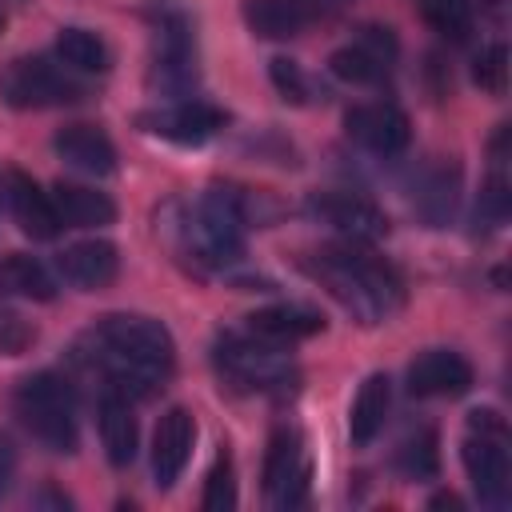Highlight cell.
Masks as SVG:
<instances>
[{
    "instance_id": "6da1fadb",
    "label": "cell",
    "mask_w": 512,
    "mask_h": 512,
    "mask_svg": "<svg viewBox=\"0 0 512 512\" xmlns=\"http://www.w3.org/2000/svg\"><path fill=\"white\" fill-rule=\"evenodd\" d=\"M88 340H92L88 356L108 380L104 388H112L128 400H144V396L160 392L172 372V360H176L172 332L160 320L136 316V312H112V316L96 320Z\"/></svg>"
},
{
    "instance_id": "7a4b0ae2",
    "label": "cell",
    "mask_w": 512,
    "mask_h": 512,
    "mask_svg": "<svg viewBox=\"0 0 512 512\" xmlns=\"http://www.w3.org/2000/svg\"><path fill=\"white\" fill-rule=\"evenodd\" d=\"M308 272L328 288V296L360 324H384L404 308V280L400 272L368 252V244H324L312 252Z\"/></svg>"
},
{
    "instance_id": "3957f363",
    "label": "cell",
    "mask_w": 512,
    "mask_h": 512,
    "mask_svg": "<svg viewBox=\"0 0 512 512\" xmlns=\"http://www.w3.org/2000/svg\"><path fill=\"white\" fill-rule=\"evenodd\" d=\"M244 208L232 192H208L196 204L184 208V216L176 220L180 232V252L196 264V268H232L244 256Z\"/></svg>"
},
{
    "instance_id": "277c9868",
    "label": "cell",
    "mask_w": 512,
    "mask_h": 512,
    "mask_svg": "<svg viewBox=\"0 0 512 512\" xmlns=\"http://www.w3.org/2000/svg\"><path fill=\"white\" fill-rule=\"evenodd\" d=\"M472 492L488 508L512 504V464H508V428L492 408L468 412V436L460 448Z\"/></svg>"
},
{
    "instance_id": "5b68a950",
    "label": "cell",
    "mask_w": 512,
    "mask_h": 512,
    "mask_svg": "<svg viewBox=\"0 0 512 512\" xmlns=\"http://www.w3.org/2000/svg\"><path fill=\"white\" fill-rule=\"evenodd\" d=\"M280 348L284 344L260 340L252 332H224L216 340V368L224 380H232L244 392L284 396L296 384V364Z\"/></svg>"
},
{
    "instance_id": "8992f818",
    "label": "cell",
    "mask_w": 512,
    "mask_h": 512,
    "mask_svg": "<svg viewBox=\"0 0 512 512\" xmlns=\"http://www.w3.org/2000/svg\"><path fill=\"white\" fill-rule=\"evenodd\" d=\"M12 404H16L20 424L48 452H76L80 428H76V400H72L68 380H60L56 372H36V376L20 380Z\"/></svg>"
},
{
    "instance_id": "52a82bcc",
    "label": "cell",
    "mask_w": 512,
    "mask_h": 512,
    "mask_svg": "<svg viewBox=\"0 0 512 512\" xmlns=\"http://www.w3.org/2000/svg\"><path fill=\"white\" fill-rule=\"evenodd\" d=\"M152 24H156V44H152V80L180 96L196 84V32L188 12L176 0H156L152 4Z\"/></svg>"
},
{
    "instance_id": "ba28073f",
    "label": "cell",
    "mask_w": 512,
    "mask_h": 512,
    "mask_svg": "<svg viewBox=\"0 0 512 512\" xmlns=\"http://www.w3.org/2000/svg\"><path fill=\"white\" fill-rule=\"evenodd\" d=\"M84 84L44 56H20L0 72V100L12 108H60L84 100Z\"/></svg>"
},
{
    "instance_id": "9c48e42d",
    "label": "cell",
    "mask_w": 512,
    "mask_h": 512,
    "mask_svg": "<svg viewBox=\"0 0 512 512\" xmlns=\"http://www.w3.org/2000/svg\"><path fill=\"white\" fill-rule=\"evenodd\" d=\"M308 480H312V464L304 436L296 428H276L264 452V500L280 512L300 508L308 500Z\"/></svg>"
},
{
    "instance_id": "30bf717a",
    "label": "cell",
    "mask_w": 512,
    "mask_h": 512,
    "mask_svg": "<svg viewBox=\"0 0 512 512\" xmlns=\"http://www.w3.org/2000/svg\"><path fill=\"white\" fill-rule=\"evenodd\" d=\"M304 212L352 244H376L388 236L384 208H376L368 196H356V192H312L304 200Z\"/></svg>"
},
{
    "instance_id": "8fae6325",
    "label": "cell",
    "mask_w": 512,
    "mask_h": 512,
    "mask_svg": "<svg viewBox=\"0 0 512 512\" xmlns=\"http://www.w3.org/2000/svg\"><path fill=\"white\" fill-rule=\"evenodd\" d=\"M140 128L160 140H172V144H204L224 128V112L204 100H180V104L144 112Z\"/></svg>"
},
{
    "instance_id": "7c38bea8",
    "label": "cell",
    "mask_w": 512,
    "mask_h": 512,
    "mask_svg": "<svg viewBox=\"0 0 512 512\" xmlns=\"http://www.w3.org/2000/svg\"><path fill=\"white\" fill-rule=\"evenodd\" d=\"M344 128H348V136L360 148H368L376 156H400L408 148V140H412L408 116L396 104H384V100L380 104H356V108H348Z\"/></svg>"
},
{
    "instance_id": "4fadbf2b",
    "label": "cell",
    "mask_w": 512,
    "mask_h": 512,
    "mask_svg": "<svg viewBox=\"0 0 512 512\" xmlns=\"http://www.w3.org/2000/svg\"><path fill=\"white\" fill-rule=\"evenodd\" d=\"M192 444H196V420L188 408H168L156 420L152 432V476L156 488H172L180 480V472L192 460Z\"/></svg>"
},
{
    "instance_id": "5bb4252c",
    "label": "cell",
    "mask_w": 512,
    "mask_h": 512,
    "mask_svg": "<svg viewBox=\"0 0 512 512\" xmlns=\"http://www.w3.org/2000/svg\"><path fill=\"white\" fill-rule=\"evenodd\" d=\"M472 364L452 348H428L408 364V392L412 396H464L472 388Z\"/></svg>"
},
{
    "instance_id": "9a60e30c",
    "label": "cell",
    "mask_w": 512,
    "mask_h": 512,
    "mask_svg": "<svg viewBox=\"0 0 512 512\" xmlns=\"http://www.w3.org/2000/svg\"><path fill=\"white\" fill-rule=\"evenodd\" d=\"M56 268L72 288L96 292V288H108L116 280L120 256H116V244H108V240H80L56 256Z\"/></svg>"
},
{
    "instance_id": "2e32d148",
    "label": "cell",
    "mask_w": 512,
    "mask_h": 512,
    "mask_svg": "<svg viewBox=\"0 0 512 512\" xmlns=\"http://www.w3.org/2000/svg\"><path fill=\"white\" fill-rule=\"evenodd\" d=\"M52 148H56V156L68 168H76L84 176H108V172H116V148L92 124H68V128H60L56 140H52Z\"/></svg>"
},
{
    "instance_id": "e0dca14e",
    "label": "cell",
    "mask_w": 512,
    "mask_h": 512,
    "mask_svg": "<svg viewBox=\"0 0 512 512\" xmlns=\"http://www.w3.org/2000/svg\"><path fill=\"white\" fill-rule=\"evenodd\" d=\"M320 16L316 0H248L244 20L264 40H292Z\"/></svg>"
},
{
    "instance_id": "ac0fdd59",
    "label": "cell",
    "mask_w": 512,
    "mask_h": 512,
    "mask_svg": "<svg viewBox=\"0 0 512 512\" xmlns=\"http://www.w3.org/2000/svg\"><path fill=\"white\" fill-rule=\"evenodd\" d=\"M8 204H12V216L16 224L32 236V240H52L64 224L56 216V204L48 192H40L36 180H28L24 172H8Z\"/></svg>"
},
{
    "instance_id": "d6986e66",
    "label": "cell",
    "mask_w": 512,
    "mask_h": 512,
    "mask_svg": "<svg viewBox=\"0 0 512 512\" xmlns=\"http://www.w3.org/2000/svg\"><path fill=\"white\" fill-rule=\"evenodd\" d=\"M388 408H392V380L384 372H372L360 384V392L352 400V412H348V436H352L356 448H368L384 432Z\"/></svg>"
},
{
    "instance_id": "ffe728a7",
    "label": "cell",
    "mask_w": 512,
    "mask_h": 512,
    "mask_svg": "<svg viewBox=\"0 0 512 512\" xmlns=\"http://www.w3.org/2000/svg\"><path fill=\"white\" fill-rule=\"evenodd\" d=\"M320 328H324V320L304 304H272V308H260L248 316V332L260 340H272V344H296L304 336H316Z\"/></svg>"
},
{
    "instance_id": "44dd1931",
    "label": "cell",
    "mask_w": 512,
    "mask_h": 512,
    "mask_svg": "<svg viewBox=\"0 0 512 512\" xmlns=\"http://www.w3.org/2000/svg\"><path fill=\"white\" fill-rule=\"evenodd\" d=\"M136 436H140V432H136V416H132V408H128V396L104 388V396H100V444H104V456H108L116 468L132 464V456H136Z\"/></svg>"
},
{
    "instance_id": "7402d4cb",
    "label": "cell",
    "mask_w": 512,
    "mask_h": 512,
    "mask_svg": "<svg viewBox=\"0 0 512 512\" xmlns=\"http://www.w3.org/2000/svg\"><path fill=\"white\" fill-rule=\"evenodd\" d=\"M52 204L64 228H104L116 220V204L84 184H56L52 188Z\"/></svg>"
},
{
    "instance_id": "603a6c76",
    "label": "cell",
    "mask_w": 512,
    "mask_h": 512,
    "mask_svg": "<svg viewBox=\"0 0 512 512\" xmlns=\"http://www.w3.org/2000/svg\"><path fill=\"white\" fill-rule=\"evenodd\" d=\"M0 292L4 296H20V300H52L56 296V280L36 256L12 252V256H0Z\"/></svg>"
},
{
    "instance_id": "cb8c5ba5",
    "label": "cell",
    "mask_w": 512,
    "mask_h": 512,
    "mask_svg": "<svg viewBox=\"0 0 512 512\" xmlns=\"http://www.w3.org/2000/svg\"><path fill=\"white\" fill-rule=\"evenodd\" d=\"M56 56L72 72H108V44L88 28H64L56 36Z\"/></svg>"
},
{
    "instance_id": "d4e9b609",
    "label": "cell",
    "mask_w": 512,
    "mask_h": 512,
    "mask_svg": "<svg viewBox=\"0 0 512 512\" xmlns=\"http://www.w3.org/2000/svg\"><path fill=\"white\" fill-rule=\"evenodd\" d=\"M416 208H420V216H424L432 228H440V224L452 216V208H456V172H452V168H432V172L420 180Z\"/></svg>"
},
{
    "instance_id": "484cf974",
    "label": "cell",
    "mask_w": 512,
    "mask_h": 512,
    "mask_svg": "<svg viewBox=\"0 0 512 512\" xmlns=\"http://www.w3.org/2000/svg\"><path fill=\"white\" fill-rule=\"evenodd\" d=\"M328 68H332V76L344 80V84H380L392 64H384V60L372 56V52H364L360 44H348V48H336V52L328 56Z\"/></svg>"
},
{
    "instance_id": "4316f807",
    "label": "cell",
    "mask_w": 512,
    "mask_h": 512,
    "mask_svg": "<svg viewBox=\"0 0 512 512\" xmlns=\"http://www.w3.org/2000/svg\"><path fill=\"white\" fill-rule=\"evenodd\" d=\"M420 16L444 36V40H464L476 20V0H416Z\"/></svg>"
},
{
    "instance_id": "83f0119b",
    "label": "cell",
    "mask_w": 512,
    "mask_h": 512,
    "mask_svg": "<svg viewBox=\"0 0 512 512\" xmlns=\"http://www.w3.org/2000/svg\"><path fill=\"white\" fill-rule=\"evenodd\" d=\"M396 468H400L408 480H432L436 468H440L436 432H432V428H420L416 436H408V440L396 448Z\"/></svg>"
},
{
    "instance_id": "f1b7e54d",
    "label": "cell",
    "mask_w": 512,
    "mask_h": 512,
    "mask_svg": "<svg viewBox=\"0 0 512 512\" xmlns=\"http://www.w3.org/2000/svg\"><path fill=\"white\" fill-rule=\"evenodd\" d=\"M200 508L204 512H228L236 508V468H232V456L220 452L204 476V496H200Z\"/></svg>"
},
{
    "instance_id": "f546056e",
    "label": "cell",
    "mask_w": 512,
    "mask_h": 512,
    "mask_svg": "<svg viewBox=\"0 0 512 512\" xmlns=\"http://www.w3.org/2000/svg\"><path fill=\"white\" fill-rule=\"evenodd\" d=\"M508 68H512V56H508V44H488L480 48V56L472 60V80L488 92V96H504L508 92Z\"/></svg>"
},
{
    "instance_id": "4dcf8cb0",
    "label": "cell",
    "mask_w": 512,
    "mask_h": 512,
    "mask_svg": "<svg viewBox=\"0 0 512 512\" xmlns=\"http://www.w3.org/2000/svg\"><path fill=\"white\" fill-rule=\"evenodd\" d=\"M508 208H512V192H508V180L496 172V176L484 184L480 200H476V224L492 232V228H500V224L508 220Z\"/></svg>"
},
{
    "instance_id": "1f68e13d",
    "label": "cell",
    "mask_w": 512,
    "mask_h": 512,
    "mask_svg": "<svg viewBox=\"0 0 512 512\" xmlns=\"http://www.w3.org/2000/svg\"><path fill=\"white\" fill-rule=\"evenodd\" d=\"M268 76H272L276 92H280L284 100H292V104H304V100L312 96V84H308V76L300 72V64H296V60L276 56V60L268 64Z\"/></svg>"
},
{
    "instance_id": "d6a6232c",
    "label": "cell",
    "mask_w": 512,
    "mask_h": 512,
    "mask_svg": "<svg viewBox=\"0 0 512 512\" xmlns=\"http://www.w3.org/2000/svg\"><path fill=\"white\" fill-rule=\"evenodd\" d=\"M28 344H32V324H28L20 312L0 308V352L16 356V352H24Z\"/></svg>"
},
{
    "instance_id": "836d02e7",
    "label": "cell",
    "mask_w": 512,
    "mask_h": 512,
    "mask_svg": "<svg viewBox=\"0 0 512 512\" xmlns=\"http://www.w3.org/2000/svg\"><path fill=\"white\" fill-rule=\"evenodd\" d=\"M356 44H360L364 52L380 56L384 64H392V60H396V36H392V28H376V24H368V28H360Z\"/></svg>"
},
{
    "instance_id": "e575fe53",
    "label": "cell",
    "mask_w": 512,
    "mask_h": 512,
    "mask_svg": "<svg viewBox=\"0 0 512 512\" xmlns=\"http://www.w3.org/2000/svg\"><path fill=\"white\" fill-rule=\"evenodd\" d=\"M12 472H16V448H12L8 436H0V496H4L8 484H12Z\"/></svg>"
},
{
    "instance_id": "d590c367",
    "label": "cell",
    "mask_w": 512,
    "mask_h": 512,
    "mask_svg": "<svg viewBox=\"0 0 512 512\" xmlns=\"http://www.w3.org/2000/svg\"><path fill=\"white\" fill-rule=\"evenodd\" d=\"M432 508H460V500L448 492V496H436V500H432Z\"/></svg>"
},
{
    "instance_id": "8d00e7d4",
    "label": "cell",
    "mask_w": 512,
    "mask_h": 512,
    "mask_svg": "<svg viewBox=\"0 0 512 512\" xmlns=\"http://www.w3.org/2000/svg\"><path fill=\"white\" fill-rule=\"evenodd\" d=\"M488 4H492V8H496V12H500V8H504V4H508V0H488Z\"/></svg>"
},
{
    "instance_id": "74e56055",
    "label": "cell",
    "mask_w": 512,
    "mask_h": 512,
    "mask_svg": "<svg viewBox=\"0 0 512 512\" xmlns=\"http://www.w3.org/2000/svg\"><path fill=\"white\" fill-rule=\"evenodd\" d=\"M4 24H8V16H4V12H0V32H4Z\"/></svg>"
}]
</instances>
